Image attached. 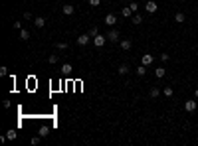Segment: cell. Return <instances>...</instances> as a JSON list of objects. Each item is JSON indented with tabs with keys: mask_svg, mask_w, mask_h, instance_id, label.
<instances>
[{
	"mask_svg": "<svg viewBox=\"0 0 198 146\" xmlns=\"http://www.w3.org/2000/svg\"><path fill=\"white\" fill-rule=\"evenodd\" d=\"M38 134L42 136V138H44V136H48V134H50V126H42V128L38 130Z\"/></svg>",
	"mask_w": 198,
	"mask_h": 146,
	"instance_id": "cell-16",
	"label": "cell"
},
{
	"mask_svg": "<svg viewBox=\"0 0 198 146\" xmlns=\"http://www.w3.org/2000/svg\"><path fill=\"white\" fill-rule=\"evenodd\" d=\"M12 26L16 28V30H22V24H20V22H12Z\"/></svg>",
	"mask_w": 198,
	"mask_h": 146,
	"instance_id": "cell-32",
	"label": "cell"
},
{
	"mask_svg": "<svg viewBox=\"0 0 198 146\" xmlns=\"http://www.w3.org/2000/svg\"><path fill=\"white\" fill-rule=\"evenodd\" d=\"M145 10H147V12H149V14H155V12H157V10H158L157 2H155V0H149V2H147V4H145Z\"/></svg>",
	"mask_w": 198,
	"mask_h": 146,
	"instance_id": "cell-3",
	"label": "cell"
},
{
	"mask_svg": "<svg viewBox=\"0 0 198 146\" xmlns=\"http://www.w3.org/2000/svg\"><path fill=\"white\" fill-rule=\"evenodd\" d=\"M20 40L28 42V40H30V32H28V30H20Z\"/></svg>",
	"mask_w": 198,
	"mask_h": 146,
	"instance_id": "cell-15",
	"label": "cell"
},
{
	"mask_svg": "<svg viewBox=\"0 0 198 146\" xmlns=\"http://www.w3.org/2000/svg\"><path fill=\"white\" fill-rule=\"evenodd\" d=\"M89 40H91V36H89V34H81V36L77 38V46H87Z\"/></svg>",
	"mask_w": 198,
	"mask_h": 146,
	"instance_id": "cell-4",
	"label": "cell"
},
{
	"mask_svg": "<svg viewBox=\"0 0 198 146\" xmlns=\"http://www.w3.org/2000/svg\"><path fill=\"white\" fill-rule=\"evenodd\" d=\"M174 20H176V22H184V20H186V16H184L182 12H176V16H174Z\"/></svg>",
	"mask_w": 198,
	"mask_h": 146,
	"instance_id": "cell-21",
	"label": "cell"
},
{
	"mask_svg": "<svg viewBox=\"0 0 198 146\" xmlns=\"http://www.w3.org/2000/svg\"><path fill=\"white\" fill-rule=\"evenodd\" d=\"M101 4V0H89V6H99Z\"/></svg>",
	"mask_w": 198,
	"mask_h": 146,
	"instance_id": "cell-30",
	"label": "cell"
},
{
	"mask_svg": "<svg viewBox=\"0 0 198 146\" xmlns=\"http://www.w3.org/2000/svg\"><path fill=\"white\" fill-rule=\"evenodd\" d=\"M105 24H107V26H115V24H117L115 14H107V16H105Z\"/></svg>",
	"mask_w": 198,
	"mask_h": 146,
	"instance_id": "cell-7",
	"label": "cell"
},
{
	"mask_svg": "<svg viewBox=\"0 0 198 146\" xmlns=\"http://www.w3.org/2000/svg\"><path fill=\"white\" fill-rule=\"evenodd\" d=\"M73 12H75V8H73L72 4H66V6H64V14H66V16H72Z\"/></svg>",
	"mask_w": 198,
	"mask_h": 146,
	"instance_id": "cell-13",
	"label": "cell"
},
{
	"mask_svg": "<svg viewBox=\"0 0 198 146\" xmlns=\"http://www.w3.org/2000/svg\"><path fill=\"white\" fill-rule=\"evenodd\" d=\"M152 61H155V55H152V53H145V55L141 57V63H143V65H151Z\"/></svg>",
	"mask_w": 198,
	"mask_h": 146,
	"instance_id": "cell-5",
	"label": "cell"
},
{
	"mask_svg": "<svg viewBox=\"0 0 198 146\" xmlns=\"http://www.w3.org/2000/svg\"><path fill=\"white\" fill-rule=\"evenodd\" d=\"M160 59H163V61H168V59H171V55H168V53H160Z\"/></svg>",
	"mask_w": 198,
	"mask_h": 146,
	"instance_id": "cell-31",
	"label": "cell"
},
{
	"mask_svg": "<svg viewBox=\"0 0 198 146\" xmlns=\"http://www.w3.org/2000/svg\"><path fill=\"white\" fill-rule=\"evenodd\" d=\"M145 73H147V65H139L137 67V75H139V77H143Z\"/></svg>",
	"mask_w": 198,
	"mask_h": 146,
	"instance_id": "cell-19",
	"label": "cell"
},
{
	"mask_svg": "<svg viewBox=\"0 0 198 146\" xmlns=\"http://www.w3.org/2000/svg\"><path fill=\"white\" fill-rule=\"evenodd\" d=\"M119 46H121V49H123V52H129V49H131V40H121L119 42Z\"/></svg>",
	"mask_w": 198,
	"mask_h": 146,
	"instance_id": "cell-8",
	"label": "cell"
},
{
	"mask_svg": "<svg viewBox=\"0 0 198 146\" xmlns=\"http://www.w3.org/2000/svg\"><path fill=\"white\" fill-rule=\"evenodd\" d=\"M129 8H131V10H133L135 14L139 12V4H137V2H131V4H129Z\"/></svg>",
	"mask_w": 198,
	"mask_h": 146,
	"instance_id": "cell-25",
	"label": "cell"
},
{
	"mask_svg": "<svg viewBox=\"0 0 198 146\" xmlns=\"http://www.w3.org/2000/svg\"><path fill=\"white\" fill-rule=\"evenodd\" d=\"M107 42V36H101V34H97L95 38H93V44H95V47H103Z\"/></svg>",
	"mask_w": 198,
	"mask_h": 146,
	"instance_id": "cell-1",
	"label": "cell"
},
{
	"mask_svg": "<svg viewBox=\"0 0 198 146\" xmlns=\"http://www.w3.org/2000/svg\"><path fill=\"white\" fill-rule=\"evenodd\" d=\"M155 75H157L158 79H163V77L166 75V69L165 67H157V69H155Z\"/></svg>",
	"mask_w": 198,
	"mask_h": 146,
	"instance_id": "cell-12",
	"label": "cell"
},
{
	"mask_svg": "<svg viewBox=\"0 0 198 146\" xmlns=\"http://www.w3.org/2000/svg\"><path fill=\"white\" fill-rule=\"evenodd\" d=\"M0 75H2V77H6V75H8V67H0Z\"/></svg>",
	"mask_w": 198,
	"mask_h": 146,
	"instance_id": "cell-28",
	"label": "cell"
},
{
	"mask_svg": "<svg viewBox=\"0 0 198 146\" xmlns=\"http://www.w3.org/2000/svg\"><path fill=\"white\" fill-rule=\"evenodd\" d=\"M48 61H50V63H58V55H56V53H52V55L48 57Z\"/></svg>",
	"mask_w": 198,
	"mask_h": 146,
	"instance_id": "cell-27",
	"label": "cell"
},
{
	"mask_svg": "<svg viewBox=\"0 0 198 146\" xmlns=\"http://www.w3.org/2000/svg\"><path fill=\"white\" fill-rule=\"evenodd\" d=\"M34 26L36 28H44L46 26V18H42V16H40V18H34Z\"/></svg>",
	"mask_w": 198,
	"mask_h": 146,
	"instance_id": "cell-9",
	"label": "cell"
},
{
	"mask_svg": "<svg viewBox=\"0 0 198 146\" xmlns=\"http://www.w3.org/2000/svg\"><path fill=\"white\" fill-rule=\"evenodd\" d=\"M72 69H73V67L69 65V63H64V65H61V73H64V75H69Z\"/></svg>",
	"mask_w": 198,
	"mask_h": 146,
	"instance_id": "cell-14",
	"label": "cell"
},
{
	"mask_svg": "<svg viewBox=\"0 0 198 146\" xmlns=\"http://www.w3.org/2000/svg\"><path fill=\"white\" fill-rule=\"evenodd\" d=\"M87 34H89L91 38H95V36H97V34H99V30H97V28H95V26H93V28H91V30H89V32H87Z\"/></svg>",
	"mask_w": 198,
	"mask_h": 146,
	"instance_id": "cell-26",
	"label": "cell"
},
{
	"mask_svg": "<svg viewBox=\"0 0 198 146\" xmlns=\"http://www.w3.org/2000/svg\"><path fill=\"white\" fill-rule=\"evenodd\" d=\"M196 46H198V42H196Z\"/></svg>",
	"mask_w": 198,
	"mask_h": 146,
	"instance_id": "cell-34",
	"label": "cell"
},
{
	"mask_svg": "<svg viewBox=\"0 0 198 146\" xmlns=\"http://www.w3.org/2000/svg\"><path fill=\"white\" fill-rule=\"evenodd\" d=\"M56 47H58V49H67V44H66V42H58Z\"/></svg>",
	"mask_w": 198,
	"mask_h": 146,
	"instance_id": "cell-24",
	"label": "cell"
},
{
	"mask_svg": "<svg viewBox=\"0 0 198 146\" xmlns=\"http://www.w3.org/2000/svg\"><path fill=\"white\" fill-rule=\"evenodd\" d=\"M119 38H121V36H119L117 30H111V32H107V40H109V42H119Z\"/></svg>",
	"mask_w": 198,
	"mask_h": 146,
	"instance_id": "cell-6",
	"label": "cell"
},
{
	"mask_svg": "<svg viewBox=\"0 0 198 146\" xmlns=\"http://www.w3.org/2000/svg\"><path fill=\"white\" fill-rule=\"evenodd\" d=\"M117 71H119V75H127V73H129V65H125V63H123Z\"/></svg>",
	"mask_w": 198,
	"mask_h": 146,
	"instance_id": "cell-17",
	"label": "cell"
},
{
	"mask_svg": "<svg viewBox=\"0 0 198 146\" xmlns=\"http://www.w3.org/2000/svg\"><path fill=\"white\" fill-rule=\"evenodd\" d=\"M172 93H174V91H172V87H171V85L163 89V95H165V97H172Z\"/></svg>",
	"mask_w": 198,
	"mask_h": 146,
	"instance_id": "cell-18",
	"label": "cell"
},
{
	"mask_svg": "<svg viewBox=\"0 0 198 146\" xmlns=\"http://www.w3.org/2000/svg\"><path fill=\"white\" fill-rule=\"evenodd\" d=\"M149 93H151V97H152V99H157L158 95H160V91H158L157 87H152V89H151V91H149Z\"/></svg>",
	"mask_w": 198,
	"mask_h": 146,
	"instance_id": "cell-20",
	"label": "cell"
},
{
	"mask_svg": "<svg viewBox=\"0 0 198 146\" xmlns=\"http://www.w3.org/2000/svg\"><path fill=\"white\" fill-rule=\"evenodd\" d=\"M24 20H34L32 12H24Z\"/></svg>",
	"mask_w": 198,
	"mask_h": 146,
	"instance_id": "cell-29",
	"label": "cell"
},
{
	"mask_svg": "<svg viewBox=\"0 0 198 146\" xmlns=\"http://www.w3.org/2000/svg\"><path fill=\"white\" fill-rule=\"evenodd\" d=\"M121 14H123V18H133V14H135V12H133L129 6H125L123 10H121Z\"/></svg>",
	"mask_w": 198,
	"mask_h": 146,
	"instance_id": "cell-10",
	"label": "cell"
},
{
	"mask_svg": "<svg viewBox=\"0 0 198 146\" xmlns=\"http://www.w3.org/2000/svg\"><path fill=\"white\" fill-rule=\"evenodd\" d=\"M194 97H196V99H198V89H196V91H194Z\"/></svg>",
	"mask_w": 198,
	"mask_h": 146,
	"instance_id": "cell-33",
	"label": "cell"
},
{
	"mask_svg": "<svg viewBox=\"0 0 198 146\" xmlns=\"http://www.w3.org/2000/svg\"><path fill=\"white\" fill-rule=\"evenodd\" d=\"M196 109H198L196 101H186V103H184V111H186V113H194Z\"/></svg>",
	"mask_w": 198,
	"mask_h": 146,
	"instance_id": "cell-2",
	"label": "cell"
},
{
	"mask_svg": "<svg viewBox=\"0 0 198 146\" xmlns=\"http://www.w3.org/2000/svg\"><path fill=\"white\" fill-rule=\"evenodd\" d=\"M131 22L135 24V26H139V24H143V16H141V14H133Z\"/></svg>",
	"mask_w": 198,
	"mask_h": 146,
	"instance_id": "cell-11",
	"label": "cell"
},
{
	"mask_svg": "<svg viewBox=\"0 0 198 146\" xmlns=\"http://www.w3.org/2000/svg\"><path fill=\"white\" fill-rule=\"evenodd\" d=\"M40 138H42L40 134H38V136H34V138L30 140V144H32V146H38V144H40Z\"/></svg>",
	"mask_w": 198,
	"mask_h": 146,
	"instance_id": "cell-23",
	"label": "cell"
},
{
	"mask_svg": "<svg viewBox=\"0 0 198 146\" xmlns=\"http://www.w3.org/2000/svg\"><path fill=\"white\" fill-rule=\"evenodd\" d=\"M6 136H8V140H14L16 136H18V132H16V130H8V132H6Z\"/></svg>",
	"mask_w": 198,
	"mask_h": 146,
	"instance_id": "cell-22",
	"label": "cell"
}]
</instances>
